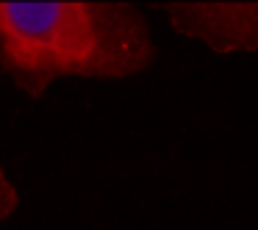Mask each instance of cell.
Instances as JSON below:
<instances>
[{
    "instance_id": "3",
    "label": "cell",
    "mask_w": 258,
    "mask_h": 230,
    "mask_svg": "<svg viewBox=\"0 0 258 230\" xmlns=\"http://www.w3.org/2000/svg\"><path fill=\"white\" fill-rule=\"evenodd\" d=\"M17 208H20V191L6 175V169L0 167V222L12 219Z\"/></svg>"
},
{
    "instance_id": "2",
    "label": "cell",
    "mask_w": 258,
    "mask_h": 230,
    "mask_svg": "<svg viewBox=\"0 0 258 230\" xmlns=\"http://www.w3.org/2000/svg\"><path fill=\"white\" fill-rule=\"evenodd\" d=\"M175 34L214 53L258 50V3H158Z\"/></svg>"
},
{
    "instance_id": "1",
    "label": "cell",
    "mask_w": 258,
    "mask_h": 230,
    "mask_svg": "<svg viewBox=\"0 0 258 230\" xmlns=\"http://www.w3.org/2000/svg\"><path fill=\"white\" fill-rule=\"evenodd\" d=\"M156 58L150 20L134 3H0V72L31 100L67 78H134Z\"/></svg>"
}]
</instances>
